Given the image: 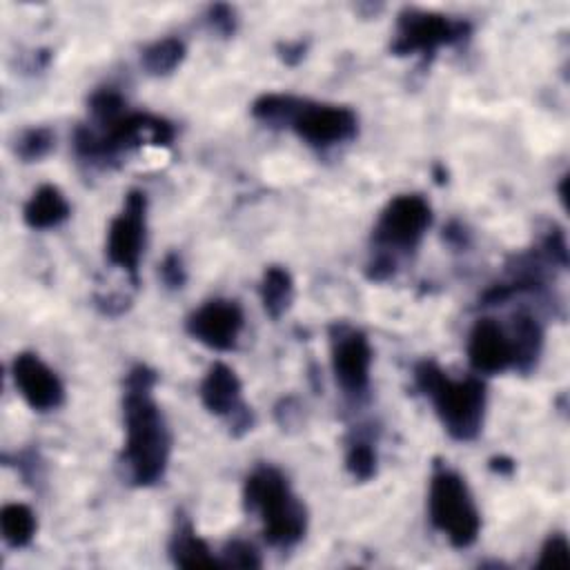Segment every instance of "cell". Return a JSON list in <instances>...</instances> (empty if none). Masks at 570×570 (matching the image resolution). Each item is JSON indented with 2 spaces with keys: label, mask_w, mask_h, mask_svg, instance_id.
Segmentation results:
<instances>
[{
  "label": "cell",
  "mask_w": 570,
  "mask_h": 570,
  "mask_svg": "<svg viewBox=\"0 0 570 570\" xmlns=\"http://www.w3.org/2000/svg\"><path fill=\"white\" fill-rule=\"evenodd\" d=\"M156 372L147 365H136L125 379L122 416H125V448L122 463L129 479L138 488L158 483L169 463L171 439L158 403L154 401Z\"/></svg>",
  "instance_id": "cell-1"
},
{
  "label": "cell",
  "mask_w": 570,
  "mask_h": 570,
  "mask_svg": "<svg viewBox=\"0 0 570 570\" xmlns=\"http://www.w3.org/2000/svg\"><path fill=\"white\" fill-rule=\"evenodd\" d=\"M243 505L249 514H258L269 546L289 548L305 537L307 510L281 470L261 465L249 472L243 485Z\"/></svg>",
  "instance_id": "cell-2"
},
{
  "label": "cell",
  "mask_w": 570,
  "mask_h": 570,
  "mask_svg": "<svg viewBox=\"0 0 570 570\" xmlns=\"http://www.w3.org/2000/svg\"><path fill=\"white\" fill-rule=\"evenodd\" d=\"M416 387L432 401L434 412L454 441L479 436L485 416V385L474 379H450L434 361L414 367Z\"/></svg>",
  "instance_id": "cell-3"
},
{
  "label": "cell",
  "mask_w": 570,
  "mask_h": 570,
  "mask_svg": "<svg viewBox=\"0 0 570 570\" xmlns=\"http://www.w3.org/2000/svg\"><path fill=\"white\" fill-rule=\"evenodd\" d=\"M174 140V127L165 118L127 111L109 125H102L98 131L89 127L76 129V151L80 158L89 163L111 160L122 151L151 145V147H169Z\"/></svg>",
  "instance_id": "cell-4"
},
{
  "label": "cell",
  "mask_w": 570,
  "mask_h": 570,
  "mask_svg": "<svg viewBox=\"0 0 570 570\" xmlns=\"http://www.w3.org/2000/svg\"><path fill=\"white\" fill-rule=\"evenodd\" d=\"M428 514L430 523L459 550L470 548L481 532V514L465 479L448 468L434 470L430 479Z\"/></svg>",
  "instance_id": "cell-5"
},
{
  "label": "cell",
  "mask_w": 570,
  "mask_h": 570,
  "mask_svg": "<svg viewBox=\"0 0 570 570\" xmlns=\"http://www.w3.org/2000/svg\"><path fill=\"white\" fill-rule=\"evenodd\" d=\"M470 22L461 18H450L421 9H403L399 13L392 51L396 56H432L441 47L463 42L470 36Z\"/></svg>",
  "instance_id": "cell-6"
},
{
  "label": "cell",
  "mask_w": 570,
  "mask_h": 570,
  "mask_svg": "<svg viewBox=\"0 0 570 570\" xmlns=\"http://www.w3.org/2000/svg\"><path fill=\"white\" fill-rule=\"evenodd\" d=\"M145 229H147V198L142 191L131 189L125 196L122 209L114 216L107 229V261L129 274V278L138 281V263L145 247Z\"/></svg>",
  "instance_id": "cell-7"
},
{
  "label": "cell",
  "mask_w": 570,
  "mask_h": 570,
  "mask_svg": "<svg viewBox=\"0 0 570 570\" xmlns=\"http://www.w3.org/2000/svg\"><path fill=\"white\" fill-rule=\"evenodd\" d=\"M430 223V203L419 194H401L383 207L374 227V240L385 249H414Z\"/></svg>",
  "instance_id": "cell-8"
},
{
  "label": "cell",
  "mask_w": 570,
  "mask_h": 570,
  "mask_svg": "<svg viewBox=\"0 0 570 570\" xmlns=\"http://www.w3.org/2000/svg\"><path fill=\"white\" fill-rule=\"evenodd\" d=\"M294 134L312 147H332L347 142L358 131V118L350 107L318 105L298 98V105L289 118Z\"/></svg>",
  "instance_id": "cell-9"
},
{
  "label": "cell",
  "mask_w": 570,
  "mask_h": 570,
  "mask_svg": "<svg viewBox=\"0 0 570 570\" xmlns=\"http://www.w3.org/2000/svg\"><path fill=\"white\" fill-rule=\"evenodd\" d=\"M372 347L361 330L347 325L332 327V370L341 390L350 396H363L370 387Z\"/></svg>",
  "instance_id": "cell-10"
},
{
  "label": "cell",
  "mask_w": 570,
  "mask_h": 570,
  "mask_svg": "<svg viewBox=\"0 0 570 570\" xmlns=\"http://www.w3.org/2000/svg\"><path fill=\"white\" fill-rule=\"evenodd\" d=\"M243 309L236 301L214 298L203 303L187 318V332L209 350L227 352L236 345L243 330Z\"/></svg>",
  "instance_id": "cell-11"
},
{
  "label": "cell",
  "mask_w": 570,
  "mask_h": 570,
  "mask_svg": "<svg viewBox=\"0 0 570 570\" xmlns=\"http://www.w3.org/2000/svg\"><path fill=\"white\" fill-rule=\"evenodd\" d=\"M11 376L16 390L24 399V403L36 412H49L62 405L65 387L58 374L42 363L36 354L22 352L11 363Z\"/></svg>",
  "instance_id": "cell-12"
},
{
  "label": "cell",
  "mask_w": 570,
  "mask_h": 570,
  "mask_svg": "<svg viewBox=\"0 0 570 570\" xmlns=\"http://www.w3.org/2000/svg\"><path fill=\"white\" fill-rule=\"evenodd\" d=\"M470 365L481 374H499L514 365L510 334L494 318H479L468 336Z\"/></svg>",
  "instance_id": "cell-13"
},
{
  "label": "cell",
  "mask_w": 570,
  "mask_h": 570,
  "mask_svg": "<svg viewBox=\"0 0 570 570\" xmlns=\"http://www.w3.org/2000/svg\"><path fill=\"white\" fill-rule=\"evenodd\" d=\"M200 401L207 412L216 416L229 419L234 412H238L245 401L236 372L225 363H214L200 381Z\"/></svg>",
  "instance_id": "cell-14"
},
{
  "label": "cell",
  "mask_w": 570,
  "mask_h": 570,
  "mask_svg": "<svg viewBox=\"0 0 570 570\" xmlns=\"http://www.w3.org/2000/svg\"><path fill=\"white\" fill-rule=\"evenodd\" d=\"M69 214L71 207L56 185H40L22 209V218L31 229L58 227L69 218Z\"/></svg>",
  "instance_id": "cell-15"
},
{
  "label": "cell",
  "mask_w": 570,
  "mask_h": 570,
  "mask_svg": "<svg viewBox=\"0 0 570 570\" xmlns=\"http://www.w3.org/2000/svg\"><path fill=\"white\" fill-rule=\"evenodd\" d=\"M169 557L178 568H223L209 546L196 534L194 525L187 519L176 523V530L169 539Z\"/></svg>",
  "instance_id": "cell-16"
},
{
  "label": "cell",
  "mask_w": 570,
  "mask_h": 570,
  "mask_svg": "<svg viewBox=\"0 0 570 570\" xmlns=\"http://www.w3.org/2000/svg\"><path fill=\"white\" fill-rule=\"evenodd\" d=\"M510 341H512V354H514V365L521 372H530L541 354V345H543V330L537 323L534 316L525 314V312H517L512 318V332H510Z\"/></svg>",
  "instance_id": "cell-17"
},
{
  "label": "cell",
  "mask_w": 570,
  "mask_h": 570,
  "mask_svg": "<svg viewBox=\"0 0 570 570\" xmlns=\"http://www.w3.org/2000/svg\"><path fill=\"white\" fill-rule=\"evenodd\" d=\"M258 292H261V303L265 312L276 321L289 309L294 301V278L285 267L269 265L263 272Z\"/></svg>",
  "instance_id": "cell-18"
},
{
  "label": "cell",
  "mask_w": 570,
  "mask_h": 570,
  "mask_svg": "<svg viewBox=\"0 0 570 570\" xmlns=\"http://www.w3.org/2000/svg\"><path fill=\"white\" fill-rule=\"evenodd\" d=\"M0 532L7 546L24 548L36 537V514L24 503H7L0 510Z\"/></svg>",
  "instance_id": "cell-19"
},
{
  "label": "cell",
  "mask_w": 570,
  "mask_h": 570,
  "mask_svg": "<svg viewBox=\"0 0 570 570\" xmlns=\"http://www.w3.org/2000/svg\"><path fill=\"white\" fill-rule=\"evenodd\" d=\"M185 42L176 36L160 38L147 45L140 53V65L151 76H167L185 60Z\"/></svg>",
  "instance_id": "cell-20"
},
{
  "label": "cell",
  "mask_w": 570,
  "mask_h": 570,
  "mask_svg": "<svg viewBox=\"0 0 570 570\" xmlns=\"http://www.w3.org/2000/svg\"><path fill=\"white\" fill-rule=\"evenodd\" d=\"M298 105V98L287 94H263L254 100L252 114L267 125H289V118Z\"/></svg>",
  "instance_id": "cell-21"
},
{
  "label": "cell",
  "mask_w": 570,
  "mask_h": 570,
  "mask_svg": "<svg viewBox=\"0 0 570 570\" xmlns=\"http://www.w3.org/2000/svg\"><path fill=\"white\" fill-rule=\"evenodd\" d=\"M125 98L111 89V87H105V89H98L91 98H89V114L94 118V122L98 127L102 125H109L114 122L116 118H120L122 114H127L125 109Z\"/></svg>",
  "instance_id": "cell-22"
},
{
  "label": "cell",
  "mask_w": 570,
  "mask_h": 570,
  "mask_svg": "<svg viewBox=\"0 0 570 570\" xmlns=\"http://www.w3.org/2000/svg\"><path fill=\"white\" fill-rule=\"evenodd\" d=\"M345 468L356 481H370L376 474V452L367 441H354L345 454Z\"/></svg>",
  "instance_id": "cell-23"
},
{
  "label": "cell",
  "mask_w": 570,
  "mask_h": 570,
  "mask_svg": "<svg viewBox=\"0 0 570 570\" xmlns=\"http://www.w3.org/2000/svg\"><path fill=\"white\" fill-rule=\"evenodd\" d=\"M51 147H53V134H51V129H47V127H33V129H27V131L18 138V142H16V154H18L22 160L31 163V160L45 158V156L51 151Z\"/></svg>",
  "instance_id": "cell-24"
},
{
  "label": "cell",
  "mask_w": 570,
  "mask_h": 570,
  "mask_svg": "<svg viewBox=\"0 0 570 570\" xmlns=\"http://www.w3.org/2000/svg\"><path fill=\"white\" fill-rule=\"evenodd\" d=\"M539 570H568L570 568V543L563 534H550L539 552Z\"/></svg>",
  "instance_id": "cell-25"
},
{
  "label": "cell",
  "mask_w": 570,
  "mask_h": 570,
  "mask_svg": "<svg viewBox=\"0 0 570 570\" xmlns=\"http://www.w3.org/2000/svg\"><path fill=\"white\" fill-rule=\"evenodd\" d=\"M220 566L223 568H261L263 561L256 552V548L247 541H240V539H234L229 541L223 552H220Z\"/></svg>",
  "instance_id": "cell-26"
},
{
  "label": "cell",
  "mask_w": 570,
  "mask_h": 570,
  "mask_svg": "<svg viewBox=\"0 0 570 570\" xmlns=\"http://www.w3.org/2000/svg\"><path fill=\"white\" fill-rule=\"evenodd\" d=\"M160 278L169 289H180L187 281V272L183 265V258L178 254H167L160 263Z\"/></svg>",
  "instance_id": "cell-27"
},
{
  "label": "cell",
  "mask_w": 570,
  "mask_h": 570,
  "mask_svg": "<svg viewBox=\"0 0 570 570\" xmlns=\"http://www.w3.org/2000/svg\"><path fill=\"white\" fill-rule=\"evenodd\" d=\"M209 24L223 33V36H232L236 29V13L229 4H214L209 7Z\"/></svg>",
  "instance_id": "cell-28"
},
{
  "label": "cell",
  "mask_w": 570,
  "mask_h": 570,
  "mask_svg": "<svg viewBox=\"0 0 570 570\" xmlns=\"http://www.w3.org/2000/svg\"><path fill=\"white\" fill-rule=\"evenodd\" d=\"M394 267H396V263H394V258L390 256V254H379L374 261H370V265H367V278H372V281H385V278H390L392 274H394Z\"/></svg>",
  "instance_id": "cell-29"
},
{
  "label": "cell",
  "mask_w": 570,
  "mask_h": 570,
  "mask_svg": "<svg viewBox=\"0 0 570 570\" xmlns=\"http://www.w3.org/2000/svg\"><path fill=\"white\" fill-rule=\"evenodd\" d=\"M278 51H281V58H283L287 65H296V62H301L303 56H305V42H303V40L285 42V45H278Z\"/></svg>",
  "instance_id": "cell-30"
},
{
  "label": "cell",
  "mask_w": 570,
  "mask_h": 570,
  "mask_svg": "<svg viewBox=\"0 0 570 570\" xmlns=\"http://www.w3.org/2000/svg\"><path fill=\"white\" fill-rule=\"evenodd\" d=\"M490 468H492L494 472H499V474H512L514 461H512V459H505V456H494V459L490 461Z\"/></svg>",
  "instance_id": "cell-31"
}]
</instances>
